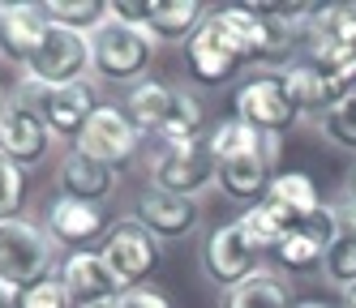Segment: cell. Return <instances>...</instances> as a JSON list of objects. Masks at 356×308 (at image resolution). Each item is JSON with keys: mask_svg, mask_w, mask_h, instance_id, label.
<instances>
[{"mask_svg": "<svg viewBox=\"0 0 356 308\" xmlns=\"http://www.w3.org/2000/svg\"><path fill=\"white\" fill-rule=\"evenodd\" d=\"M211 159H215V189L223 197L241 201L245 210L258 205L270 189V180L279 176L275 163H279V137H266L258 128L241 124L236 116L223 120L211 128Z\"/></svg>", "mask_w": 356, "mask_h": 308, "instance_id": "cell-1", "label": "cell"}, {"mask_svg": "<svg viewBox=\"0 0 356 308\" xmlns=\"http://www.w3.org/2000/svg\"><path fill=\"white\" fill-rule=\"evenodd\" d=\"M150 65H155V39L146 35V26H124V22H104L90 35V69L116 86H138L146 82Z\"/></svg>", "mask_w": 356, "mask_h": 308, "instance_id": "cell-2", "label": "cell"}, {"mask_svg": "<svg viewBox=\"0 0 356 308\" xmlns=\"http://www.w3.org/2000/svg\"><path fill=\"white\" fill-rule=\"evenodd\" d=\"M52 253H56V240L47 236V227L31 219L0 223V282L5 287L22 291L43 274H52Z\"/></svg>", "mask_w": 356, "mask_h": 308, "instance_id": "cell-3", "label": "cell"}, {"mask_svg": "<svg viewBox=\"0 0 356 308\" xmlns=\"http://www.w3.org/2000/svg\"><path fill=\"white\" fill-rule=\"evenodd\" d=\"M17 103L22 108H31L43 124H47V133L52 137H69V142H78L82 137V128L86 120L95 116V90L90 82H73V86H39V82H22L17 90Z\"/></svg>", "mask_w": 356, "mask_h": 308, "instance_id": "cell-4", "label": "cell"}, {"mask_svg": "<svg viewBox=\"0 0 356 308\" xmlns=\"http://www.w3.org/2000/svg\"><path fill=\"white\" fill-rule=\"evenodd\" d=\"M232 103H236V120L266 137H284L300 124V112L284 86V73H253L249 82H241Z\"/></svg>", "mask_w": 356, "mask_h": 308, "instance_id": "cell-5", "label": "cell"}, {"mask_svg": "<svg viewBox=\"0 0 356 308\" xmlns=\"http://www.w3.org/2000/svg\"><path fill=\"white\" fill-rule=\"evenodd\" d=\"M150 185L197 201L202 189L215 185V159H211L207 137L181 142V146H159L155 159H150Z\"/></svg>", "mask_w": 356, "mask_h": 308, "instance_id": "cell-6", "label": "cell"}, {"mask_svg": "<svg viewBox=\"0 0 356 308\" xmlns=\"http://www.w3.org/2000/svg\"><path fill=\"white\" fill-rule=\"evenodd\" d=\"M202 270L215 287L232 291L245 278L262 274V253L249 244V236L241 231V223H219L207 240H202Z\"/></svg>", "mask_w": 356, "mask_h": 308, "instance_id": "cell-7", "label": "cell"}, {"mask_svg": "<svg viewBox=\"0 0 356 308\" xmlns=\"http://www.w3.org/2000/svg\"><path fill=\"white\" fill-rule=\"evenodd\" d=\"M86 69H90V39L65 31V26H47L39 51L26 65V77L39 86H73L86 82Z\"/></svg>", "mask_w": 356, "mask_h": 308, "instance_id": "cell-8", "label": "cell"}, {"mask_svg": "<svg viewBox=\"0 0 356 308\" xmlns=\"http://www.w3.org/2000/svg\"><path fill=\"white\" fill-rule=\"evenodd\" d=\"M185 60H189V73L197 86H227L232 77L245 69V56L241 47L232 43V35L219 26L215 13H207V22L197 26V31L185 39Z\"/></svg>", "mask_w": 356, "mask_h": 308, "instance_id": "cell-9", "label": "cell"}, {"mask_svg": "<svg viewBox=\"0 0 356 308\" xmlns=\"http://www.w3.org/2000/svg\"><path fill=\"white\" fill-rule=\"evenodd\" d=\"M99 253H104L108 270L120 278L124 291H129V287H142V282L150 278V270L159 266V240L150 236V231H146L138 219H120V223H112Z\"/></svg>", "mask_w": 356, "mask_h": 308, "instance_id": "cell-10", "label": "cell"}, {"mask_svg": "<svg viewBox=\"0 0 356 308\" xmlns=\"http://www.w3.org/2000/svg\"><path fill=\"white\" fill-rule=\"evenodd\" d=\"M138 142H142V133L129 124V116L120 108H95V116L86 120V128H82V137L73 142V150H78L82 159H95V163L116 171L120 163L134 159Z\"/></svg>", "mask_w": 356, "mask_h": 308, "instance_id": "cell-11", "label": "cell"}, {"mask_svg": "<svg viewBox=\"0 0 356 308\" xmlns=\"http://www.w3.org/2000/svg\"><path fill=\"white\" fill-rule=\"evenodd\" d=\"M60 282L69 287V296H73V304H78V308H112L124 296L120 278L108 270L104 253H95V248L69 253L65 266H60Z\"/></svg>", "mask_w": 356, "mask_h": 308, "instance_id": "cell-12", "label": "cell"}, {"mask_svg": "<svg viewBox=\"0 0 356 308\" xmlns=\"http://www.w3.org/2000/svg\"><path fill=\"white\" fill-rule=\"evenodd\" d=\"M47 150H52L47 124L17 99L0 103V159H9L13 167H35L47 159Z\"/></svg>", "mask_w": 356, "mask_h": 308, "instance_id": "cell-13", "label": "cell"}, {"mask_svg": "<svg viewBox=\"0 0 356 308\" xmlns=\"http://www.w3.org/2000/svg\"><path fill=\"white\" fill-rule=\"evenodd\" d=\"M155 240H185L193 236V227L202 219L197 201L193 197H181V193H168V189H155L146 185L138 193V214H134Z\"/></svg>", "mask_w": 356, "mask_h": 308, "instance_id": "cell-14", "label": "cell"}, {"mask_svg": "<svg viewBox=\"0 0 356 308\" xmlns=\"http://www.w3.org/2000/svg\"><path fill=\"white\" fill-rule=\"evenodd\" d=\"M47 236L73 253H86L95 240L108 236V210L95 201L52 197V205H47Z\"/></svg>", "mask_w": 356, "mask_h": 308, "instance_id": "cell-15", "label": "cell"}, {"mask_svg": "<svg viewBox=\"0 0 356 308\" xmlns=\"http://www.w3.org/2000/svg\"><path fill=\"white\" fill-rule=\"evenodd\" d=\"M47 13L43 5H31V0H22V5H0V56L9 65H22L26 69L31 56L39 51L43 35H47Z\"/></svg>", "mask_w": 356, "mask_h": 308, "instance_id": "cell-16", "label": "cell"}, {"mask_svg": "<svg viewBox=\"0 0 356 308\" xmlns=\"http://www.w3.org/2000/svg\"><path fill=\"white\" fill-rule=\"evenodd\" d=\"M262 205L292 231V227H300V223L322 205V193H318V185H314L305 171H279V176L270 180Z\"/></svg>", "mask_w": 356, "mask_h": 308, "instance_id": "cell-17", "label": "cell"}, {"mask_svg": "<svg viewBox=\"0 0 356 308\" xmlns=\"http://www.w3.org/2000/svg\"><path fill=\"white\" fill-rule=\"evenodd\" d=\"M116 189V171L95 163V159H82L78 150L60 163V197H73V201H95L104 205Z\"/></svg>", "mask_w": 356, "mask_h": 308, "instance_id": "cell-18", "label": "cell"}, {"mask_svg": "<svg viewBox=\"0 0 356 308\" xmlns=\"http://www.w3.org/2000/svg\"><path fill=\"white\" fill-rule=\"evenodd\" d=\"M172 99H176V86H163L155 82V77H146V82H138L129 94H124V116H129V124L138 128L142 137H159V128L172 112Z\"/></svg>", "mask_w": 356, "mask_h": 308, "instance_id": "cell-19", "label": "cell"}, {"mask_svg": "<svg viewBox=\"0 0 356 308\" xmlns=\"http://www.w3.org/2000/svg\"><path fill=\"white\" fill-rule=\"evenodd\" d=\"M284 86H288V99L296 103L300 120L305 116H322V112H330L339 103L335 86H330V73L305 65V60H296L292 69H284Z\"/></svg>", "mask_w": 356, "mask_h": 308, "instance_id": "cell-20", "label": "cell"}, {"mask_svg": "<svg viewBox=\"0 0 356 308\" xmlns=\"http://www.w3.org/2000/svg\"><path fill=\"white\" fill-rule=\"evenodd\" d=\"M202 22H207L202 0H155L150 22H146V35L155 43H181V39H189L197 31Z\"/></svg>", "mask_w": 356, "mask_h": 308, "instance_id": "cell-21", "label": "cell"}, {"mask_svg": "<svg viewBox=\"0 0 356 308\" xmlns=\"http://www.w3.org/2000/svg\"><path fill=\"white\" fill-rule=\"evenodd\" d=\"M219 308H292V296H288V282L275 278V274H253L245 278L241 287L223 291Z\"/></svg>", "mask_w": 356, "mask_h": 308, "instance_id": "cell-22", "label": "cell"}, {"mask_svg": "<svg viewBox=\"0 0 356 308\" xmlns=\"http://www.w3.org/2000/svg\"><path fill=\"white\" fill-rule=\"evenodd\" d=\"M202 120H207V112H202V103L176 86V99H172V112L159 128V146H181V142H197L202 137Z\"/></svg>", "mask_w": 356, "mask_h": 308, "instance_id": "cell-23", "label": "cell"}, {"mask_svg": "<svg viewBox=\"0 0 356 308\" xmlns=\"http://www.w3.org/2000/svg\"><path fill=\"white\" fill-rule=\"evenodd\" d=\"M43 13L52 26H65V31H78L90 39L108 22V0H47Z\"/></svg>", "mask_w": 356, "mask_h": 308, "instance_id": "cell-24", "label": "cell"}, {"mask_svg": "<svg viewBox=\"0 0 356 308\" xmlns=\"http://www.w3.org/2000/svg\"><path fill=\"white\" fill-rule=\"evenodd\" d=\"M270 257H275V266H279V270H288V274H305V270H318V266L326 262V248H322V244H314L300 227H292L288 236L275 244V253H270Z\"/></svg>", "mask_w": 356, "mask_h": 308, "instance_id": "cell-25", "label": "cell"}, {"mask_svg": "<svg viewBox=\"0 0 356 308\" xmlns=\"http://www.w3.org/2000/svg\"><path fill=\"white\" fill-rule=\"evenodd\" d=\"M318 128H322V137L335 146V150L356 154V94L339 99L330 112H322L318 116Z\"/></svg>", "mask_w": 356, "mask_h": 308, "instance_id": "cell-26", "label": "cell"}, {"mask_svg": "<svg viewBox=\"0 0 356 308\" xmlns=\"http://www.w3.org/2000/svg\"><path fill=\"white\" fill-rule=\"evenodd\" d=\"M236 223H241V231L249 236V244L258 248L262 257H270V253H275V244L288 236V227L279 223V219H275V214L266 210L262 201H258V205H249V210H245V214H241Z\"/></svg>", "mask_w": 356, "mask_h": 308, "instance_id": "cell-27", "label": "cell"}, {"mask_svg": "<svg viewBox=\"0 0 356 308\" xmlns=\"http://www.w3.org/2000/svg\"><path fill=\"white\" fill-rule=\"evenodd\" d=\"M17 308H78L69 296V287L60 282V274H43L39 282L17 291Z\"/></svg>", "mask_w": 356, "mask_h": 308, "instance_id": "cell-28", "label": "cell"}, {"mask_svg": "<svg viewBox=\"0 0 356 308\" xmlns=\"http://www.w3.org/2000/svg\"><path fill=\"white\" fill-rule=\"evenodd\" d=\"M326 282H335L339 291L356 287V240H335L326 248V262H322Z\"/></svg>", "mask_w": 356, "mask_h": 308, "instance_id": "cell-29", "label": "cell"}, {"mask_svg": "<svg viewBox=\"0 0 356 308\" xmlns=\"http://www.w3.org/2000/svg\"><path fill=\"white\" fill-rule=\"evenodd\" d=\"M22 197H26V176L22 167H13L9 159H0V223L22 219Z\"/></svg>", "mask_w": 356, "mask_h": 308, "instance_id": "cell-30", "label": "cell"}, {"mask_svg": "<svg viewBox=\"0 0 356 308\" xmlns=\"http://www.w3.org/2000/svg\"><path fill=\"white\" fill-rule=\"evenodd\" d=\"M300 231H305V236H309L314 244H322V248L335 244V240H339V227H335V210H330V201H322L318 210L300 223Z\"/></svg>", "mask_w": 356, "mask_h": 308, "instance_id": "cell-31", "label": "cell"}, {"mask_svg": "<svg viewBox=\"0 0 356 308\" xmlns=\"http://www.w3.org/2000/svg\"><path fill=\"white\" fill-rule=\"evenodd\" d=\"M150 9H155V0H108V17L124 26H146Z\"/></svg>", "mask_w": 356, "mask_h": 308, "instance_id": "cell-32", "label": "cell"}, {"mask_svg": "<svg viewBox=\"0 0 356 308\" xmlns=\"http://www.w3.org/2000/svg\"><path fill=\"white\" fill-rule=\"evenodd\" d=\"M112 308H172V300L163 291H155V287H129Z\"/></svg>", "mask_w": 356, "mask_h": 308, "instance_id": "cell-33", "label": "cell"}, {"mask_svg": "<svg viewBox=\"0 0 356 308\" xmlns=\"http://www.w3.org/2000/svg\"><path fill=\"white\" fill-rule=\"evenodd\" d=\"M330 210H335V227H339V240H356V197L339 193L330 201Z\"/></svg>", "mask_w": 356, "mask_h": 308, "instance_id": "cell-34", "label": "cell"}, {"mask_svg": "<svg viewBox=\"0 0 356 308\" xmlns=\"http://www.w3.org/2000/svg\"><path fill=\"white\" fill-rule=\"evenodd\" d=\"M0 308H17V291L5 287V282H0Z\"/></svg>", "mask_w": 356, "mask_h": 308, "instance_id": "cell-35", "label": "cell"}, {"mask_svg": "<svg viewBox=\"0 0 356 308\" xmlns=\"http://www.w3.org/2000/svg\"><path fill=\"white\" fill-rule=\"evenodd\" d=\"M343 193H348V197H356V167L348 171V185H343Z\"/></svg>", "mask_w": 356, "mask_h": 308, "instance_id": "cell-36", "label": "cell"}, {"mask_svg": "<svg viewBox=\"0 0 356 308\" xmlns=\"http://www.w3.org/2000/svg\"><path fill=\"white\" fill-rule=\"evenodd\" d=\"M292 308H330V304H322V300H300V304H292Z\"/></svg>", "mask_w": 356, "mask_h": 308, "instance_id": "cell-37", "label": "cell"}, {"mask_svg": "<svg viewBox=\"0 0 356 308\" xmlns=\"http://www.w3.org/2000/svg\"><path fill=\"white\" fill-rule=\"evenodd\" d=\"M343 308H356V287H348V291H343Z\"/></svg>", "mask_w": 356, "mask_h": 308, "instance_id": "cell-38", "label": "cell"}, {"mask_svg": "<svg viewBox=\"0 0 356 308\" xmlns=\"http://www.w3.org/2000/svg\"><path fill=\"white\" fill-rule=\"evenodd\" d=\"M0 103H5V90H0Z\"/></svg>", "mask_w": 356, "mask_h": 308, "instance_id": "cell-39", "label": "cell"}]
</instances>
